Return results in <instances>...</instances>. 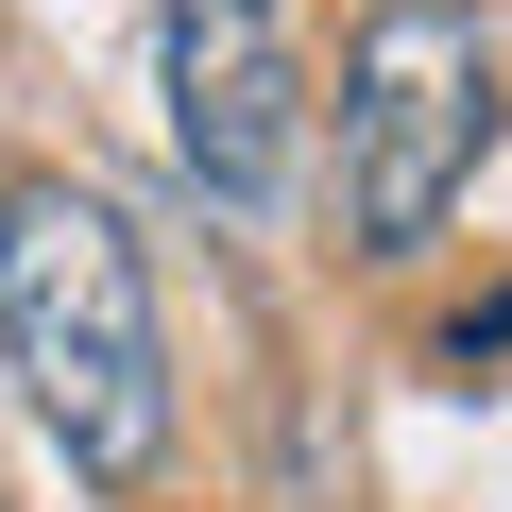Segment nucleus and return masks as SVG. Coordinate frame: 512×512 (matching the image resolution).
<instances>
[{
    "label": "nucleus",
    "instance_id": "obj_2",
    "mask_svg": "<svg viewBox=\"0 0 512 512\" xmlns=\"http://www.w3.org/2000/svg\"><path fill=\"white\" fill-rule=\"evenodd\" d=\"M495 154V35L461 0H376L342 52V239L359 256H427L444 205Z\"/></svg>",
    "mask_w": 512,
    "mask_h": 512
},
{
    "label": "nucleus",
    "instance_id": "obj_3",
    "mask_svg": "<svg viewBox=\"0 0 512 512\" xmlns=\"http://www.w3.org/2000/svg\"><path fill=\"white\" fill-rule=\"evenodd\" d=\"M154 120H171V171L222 205V222H274L291 205V18L274 0H154Z\"/></svg>",
    "mask_w": 512,
    "mask_h": 512
},
{
    "label": "nucleus",
    "instance_id": "obj_4",
    "mask_svg": "<svg viewBox=\"0 0 512 512\" xmlns=\"http://www.w3.org/2000/svg\"><path fill=\"white\" fill-rule=\"evenodd\" d=\"M444 359H461V376H478V359H512V291H495V308H461V325H444Z\"/></svg>",
    "mask_w": 512,
    "mask_h": 512
},
{
    "label": "nucleus",
    "instance_id": "obj_1",
    "mask_svg": "<svg viewBox=\"0 0 512 512\" xmlns=\"http://www.w3.org/2000/svg\"><path fill=\"white\" fill-rule=\"evenodd\" d=\"M0 376L52 427L86 495L171 478V325H154V256L86 171H0Z\"/></svg>",
    "mask_w": 512,
    "mask_h": 512
}]
</instances>
